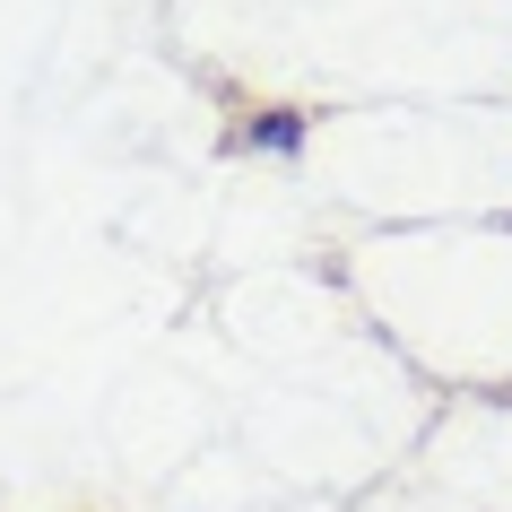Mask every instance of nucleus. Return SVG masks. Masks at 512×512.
Masks as SVG:
<instances>
[{
	"label": "nucleus",
	"instance_id": "f257e3e1",
	"mask_svg": "<svg viewBox=\"0 0 512 512\" xmlns=\"http://www.w3.org/2000/svg\"><path fill=\"white\" fill-rule=\"evenodd\" d=\"M243 148H261V157H296V148H304V113H261V122L243 131Z\"/></svg>",
	"mask_w": 512,
	"mask_h": 512
}]
</instances>
